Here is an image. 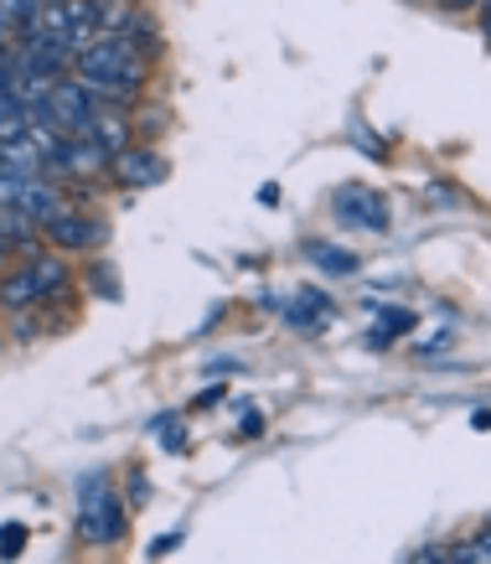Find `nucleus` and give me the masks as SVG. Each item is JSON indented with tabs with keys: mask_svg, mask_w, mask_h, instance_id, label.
I'll use <instances>...</instances> for the list:
<instances>
[{
	"mask_svg": "<svg viewBox=\"0 0 491 564\" xmlns=\"http://www.w3.org/2000/svg\"><path fill=\"white\" fill-rule=\"evenodd\" d=\"M73 68H78V84L99 88L109 99H124V94H135L140 78H145V63H140V52L124 42L119 32H103L94 47H84L73 57Z\"/></svg>",
	"mask_w": 491,
	"mask_h": 564,
	"instance_id": "nucleus-1",
	"label": "nucleus"
},
{
	"mask_svg": "<svg viewBox=\"0 0 491 564\" xmlns=\"http://www.w3.org/2000/svg\"><path fill=\"white\" fill-rule=\"evenodd\" d=\"M78 533H84L88 544H114L124 539V508H119V497L109 492V481L94 477L78 492Z\"/></svg>",
	"mask_w": 491,
	"mask_h": 564,
	"instance_id": "nucleus-2",
	"label": "nucleus"
},
{
	"mask_svg": "<svg viewBox=\"0 0 491 564\" xmlns=\"http://www.w3.org/2000/svg\"><path fill=\"white\" fill-rule=\"evenodd\" d=\"M337 218L347 223V228H373V234H383V228H389V203L368 187H347L337 197Z\"/></svg>",
	"mask_w": 491,
	"mask_h": 564,
	"instance_id": "nucleus-3",
	"label": "nucleus"
},
{
	"mask_svg": "<svg viewBox=\"0 0 491 564\" xmlns=\"http://www.w3.org/2000/svg\"><path fill=\"white\" fill-rule=\"evenodd\" d=\"M109 172H114L119 187H155V182H166V161L155 151H145V145H130V151H119L114 161H109Z\"/></svg>",
	"mask_w": 491,
	"mask_h": 564,
	"instance_id": "nucleus-4",
	"label": "nucleus"
},
{
	"mask_svg": "<svg viewBox=\"0 0 491 564\" xmlns=\"http://www.w3.org/2000/svg\"><path fill=\"white\" fill-rule=\"evenodd\" d=\"M109 161H114V155L88 135H63L57 155H52V166H57V172H73V176H94V172H103Z\"/></svg>",
	"mask_w": 491,
	"mask_h": 564,
	"instance_id": "nucleus-5",
	"label": "nucleus"
},
{
	"mask_svg": "<svg viewBox=\"0 0 491 564\" xmlns=\"http://www.w3.org/2000/svg\"><path fill=\"white\" fill-rule=\"evenodd\" d=\"M21 213V218H32L36 228H47L52 218H57V213H68V207H63V192L57 187H47V182H21V192H17V203H11Z\"/></svg>",
	"mask_w": 491,
	"mask_h": 564,
	"instance_id": "nucleus-6",
	"label": "nucleus"
},
{
	"mask_svg": "<svg viewBox=\"0 0 491 564\" xmlns=\"http://www.w3.org/2000/svg\"><path fill=\"white\" fill-rule=\"evenodd\" d=\"M47 243H57V249H94V243H103V223L78 218V213H57L47 223Z\"/></svg>",
	"mask_w": 491,
	"mask_h": 564,
	"instance_id": "nucleus-7",
	"label": "nucleus"
},
{
	"mask_svg": "<svg viewBox=\"0 0 491 564\" xmlns=\"http://www.w3.org/2000/svg\"><path fill=\"white\" fill-rule=\"evenodd\" d=\"M42 172V151H36L32 140H0V176H21V182H32Z\"/></svg>",
	"mask_w": 491,
	"mask_h": 564,
	"instance_id": "nucleus-8",
	"label": "nucleus"
},
{
	"mask_svg": "<svg viewBox=\"0 0 491 564\" xmlns=\"http://www.w3.org/2000/svg\"><path fill=\"white\" fill-rule=\"evenodd\" d=\"M88 140H99L109 155L130 151V120H124V115H114V109H99V115H94V124H88Z\"/></svg>",
	"mask_w": 491,
	"mask_h": 564,
	"instance_id": "nucleus-9",
	"label": "nucleus"
},
{
	"mask_svg": "<svg viewBox=\"0 0 491 564\" xmlns=\"http://www.w3.org/2000/svg\"><path fill=\"white\" fill-rule=\"evenodd\" d=\"M36 301H42V291H36L32 270L6 274V280H0V306L6 311H26V306H36Z\"/></svg>",
	"mask_w": 491,
	"mask_h": 564,
	"instance_id": "nucleus-10",
	"label": "nucleus"
},
{
	"mask_svg": "<svg viewBox=\"0 0 491 564\" xmlns=\"http://www.w3.org/2000/svg\"><path fill=\"white\" fill-rule=\"evenodd\" d=\"M26 270H32V280H36V291L42 295H57V291H68V264H63V259H32V264H26Z\"/></svg>",
	"mask_w": 491,
	"mask_h": 564,
	"instance_id": "nucleus-11",
	"label": "nucleus"
},
{
	"mask_svg": "<svg viewBox=\"0 0 491 564\" xmlns=\"http://www.w3.org/2000/svg\"><path fill=\"white\" fill-rule=\"evenodd\" d=\"M290 316V326H301V332H321V322H326V295H301V301H295V306L285 311Z\"/></svg>",
	"mask_w": 491,
	"mask_h": 564,
	"instance_id": "nucleus-12",
	"label": "nucleus"
},
{
	"mask_svg": "<svg viewBox=\"0 0 491 564\" xmlns=\"http://www.w3.org/2000/svg\"><path fill=\"white\" fill-rule=\"evenodd\" d=\"M305 254H310V264L326 274H357V254H347V249H326V243H305Z\"/></svg>",
	"mask_w": 491,
	"mask_h": 564,
	"instance_id": "nucleus-13",
	"label": "nucleus"
},
{
	"mask_svg": "<svg viewBox=\"0 0 491 564\" xmlns=\"http://www.w3.org/2000/svg\"><path fill=\"white\" fill-rule=\"evenodd\" d=\"M21 549H26V529H21V523H6V529H0V560H17Z\"/></svg>",
	"mask_w": 491,
	"mask_h": 564,
	"instance_id": "nucleus-14",
	"label": "nucleus"
},
{
	"mask_svg": "<svg viewBox=\"0 0 491 564\" xmlns=\"http://www.w3.org/2000/svg\"><path fill=\"white\" fill-rule=\"evenodd\" d=\"M383 322H389V332H408V326H414V316H408V311L383 306Z\"/></svg>",
	"mask_w": 491,
	"mask_h": 564,
	"instance_id": "nucleus-15",
	"label": "nucleus"
},
{
	"mask_svg": "<svg viewBox=\"0 0 491 564\" xmlns=\"http://www.w3.org/2000/svg\"><path fill=\"white\" fill-rule=\"evenodd\" d=\"M408 564H445V549H440V544H429V549H419V554H414Z\"/></svg>",
	"mask_w": 491,
	"mask_h": 564,
	"instance_id": "nucleus-16",
	"label": "nucleus"
},
{
	"mask_svg": "<svg viewBox=\"0 0 491 564\" xmlns=\"http://www.w3.org/2000/svg\"><path fill=\"white\" fill-rule=\"evenodd\" d=\"M176 544H182V533H166V539H155L151 544V554H166V549H176Z\"/></svg>",
	"mask_w": 491,
	"mask_h": 564,
	"instance_id": "nucleus-17",
	"label": "nucleus"
},
{
	"mask_svg": "<svg viewBox=\"0 0 491 564\" xmlns=\"http://www.w3.org/2000/svg\"><path fill=\"white\" fill-rule=\"evenodd\" d=\"M445 6H450V11H466V6H476V0H445Z\"/></svg>",
	"mask_w": 491,
	"mask_h": 564,
	"instance_id": "nucleus-18",
	"label": "nucleus"
},
{
	"mask_svg": "<svg viewBox=\"0 0 491 564\" xmlns=\"http://www.w3.org/2000/svg\"><path fill=\"white\" fill-rule=\"evenodd\" d=\"M481 549H487V554H491V533H481Z\"/></svg>",
	"mask_w": 491,
	"mask_h": 564,
	"instance_id": "nucleus-19",
	"label": "nucleus"
},
{
	"mask_svg": "<svg viewBox=\"0 0 491 564\" xmlns=\"http://www.w3.org/2000/svg\"><path fill=\"white\" fill-rule=\"evenodd\" d=\"M487 36H491V0H487Z\"/></svg>",
	"mask_w": 491,
	"mask_h": 564,
	"instance_id": "nucleus-20",
	"label": "nucleus"
}]
</instances>
